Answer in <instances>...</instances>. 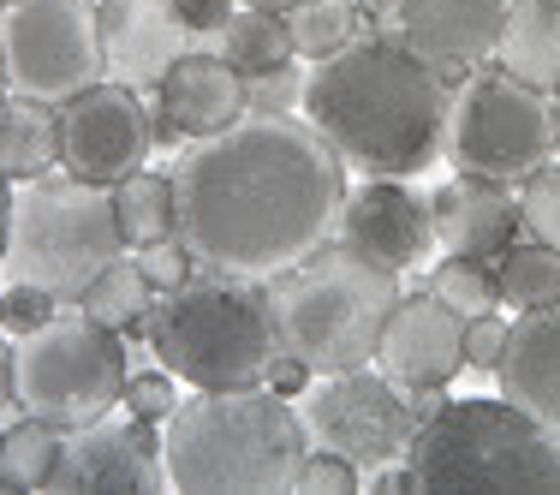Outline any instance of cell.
Here are the masks:
<instances>
[{
	"mask_svg": "<svg viewBox=\"0 0 560 495\" xmlns=\"http://www.w3.org/2000/svg\"><path fill=\"white\" fill-rule=\"evenodd\" d=\"M430 216H435V245H442L447 257H477V263H495L518 239V227H525L518 221L513 185L477 180V173L447 180L442 192L430 197Z\"/></svg>",
	"mask_w": 560,
	"mask_h": 495,
	"instance_id": "18",
	"label": "cell"
},
{
	"mask_svg": "<svg viewBox=\"0 0 560 495\" xmlns=\"http://www.w3.org/2000/svg\"><path fill=\"white\" fill-rule=\"evenodd\" d=\"M12 377H19V412L48 418L60 430L96 424L126 400V346L119 329L72 311L48 316L36 334H19L12 346Z\"/></svg>",
	"mask_w": 560,
	"mask_h": 495,
	"instance_id": "8",
	"label": "cell"
},
{
	"mask_svg": "<svg viewBox=\"0 0 560 495\" xmlns=\"http://www.w3.org/2000/svg\"><path fill=\"white\" fill-rule=\"evenodd\" d=\"M0 406H19V377H12V346L0 341Z\"/></svg>",
	"mask_w": 560,
	"mask_h": 495,
	"instance_id": "40",
	"label": "cell"
},
{
	"mask_svg": "<svg viewBox=\"0 0 560 495\" xmlns=\"http://www.w3.org/2000/svg\"><path fill=\"white\" fill-rule=\"evenodd\" d=\"M304 119L364 180H418L447 156L453 90L394 36H358L304 78Z\"/></svg>",
	"mask_w": 560,
	"mask_h": 495,
	"instance_id": "2",
	"label": "cell"
},
{
	"mask_svg": "<svg viewBox=\"0 0 560 495\" xmlns=\"http://www.w3.org/2000/svg\"><path fill=\"white\" fill-rule=\"evenodd\" d=\"M60 441H66L60 424L24 412V418L7 430V441H0V484L7 490H48L55 460H60Z\"/></svg>",
	"mask_w": 560,
	"mask_h": 495,
	"instance_id": "28",
	"label": "cell"
},
{
	"mask_svg": "<svg viewBox=\"0 0 560 495\" xmlns=\"http://www.w3.org/2000/svg\"><path fill=\"white\" fill-rule=\"evenodd\" d=\"M48 316H60L55 292H43V287H7V329L12 334H36Z\"/></svg>",
	"mask_w": 560,
	"mask_h": 495,
	"instance_id": "36",
	"label": "cell"
},
{
	"mask_svg": "<svg viewBox=\"0 0 560 495\" xmlns=\"http://www.w3.org/2000/svg\"><path fill=\"white\" fill-rule=\"evenodd\" d=\"M215 55L233 66L238 78H262V72H275V66L299 60V55H292L287 12H275V7H245V0H238V12L215 31Z\"/></svg>",
	"mask_w": 560,
	"mask_h": 495,
	"instance_id": "23",
	"label": "cell"
},
{
	"mask_svg": "<svg viewBox=\"0 0 560 495\" xmlns=\"http://www.w3.org/2000/svg\"><path fill=\"white\" fill-rule=\"evenodd\" d=\"M155 102H162V114L185 131V138H215V131H226L233 119L250 114L245 78H238L215 48H209V55L191 48V55L173 60L167 78L155 84Z\"/></svg>",
	"mask_w": 560,
	"mask_h": 495,
	"instance_id": "20",
	"label": "cell"
},
{
	"mask_svg": "<svg viewBox=\"0 0 560 495\" xmlns=\"http://www.w3.org/2000/svg\"><path fill=\"white\" fill-rule=\"evenodd\" d=\"M12 192H19V185H12L7 173H0V257H7V221H12Z\"/></svg>",
	"mask_w": 560,
	"mask_h": 495,
	"instance_id": "41",
	"label": "cell"
},
{
	"mask_svg": "<svg viewBox=\"0 0 560 495\" xmlns=\"http://www.w3.org/2000/svg\"><path fill=\"white\" fill-rule=\"evenodd\" d=\"M423 287H430V299H442L447 311L459 316V323H465V316H483V311H495V304H501L495 269H489V263H477V257H442Z\"/></svg>",
	"mask_w": 560,
	"mask_h": 495,
	"instance_id": "29",
	"label": "cell"
},
{
	"mask_svg": "<svg viewBox=\"0 0 560 495\" xmlns=\"http://www.w3.org/2000/svg\"><path fill=\"white\" fill-rule=\"evenodd\" d=\"M560 126H555V102L542 90L518 84L506 72H483L453 96V138L447 156L459 173L477 180L513 185L525 173H537L555 156Z\"/></svg>",
	"mask_w": 560,
	"mask_h": 495,
	"instance_id": "11",
	"label": "cell"
},
{
	"mask_svg": "<svg viewBox=\"0 0 560 495\" xmlns=\"http://www.w3.org/2000/svg\"><path fill=\"white\" fill-rule=\"evenodd\" d=\"M245 7H275V12H292V7H304V0H245Z\"/></svg>",
	"mask_w": 560,
	"mask_h": 495,
	"instance_id": "42",
	"label": "cell"
},
{
	"mask_svg": "<svg viewBox=\"0 0 560 495\" xmlns=\"http://www.w3.org/2000/svg\"><path fill=\"white\" fill-rule=\"evenodd\" d=\"M418 490L560 495V436L513 400H435L406 448Z\"/></svg>",
	"mask_w": 560,
	"mask_h": 495,
	"instance_id": "5",
	"label": "cell"
},
{
	"mask_svg": "<svg viewBox=\"0 0 560 495\" xmlns=\"http://www.w3.org/2000/svg\"><path fill=\"white\" fill-rule=\"evenodd\" d=\"M114 257H126L114 185H90L78 173H43V180L12 192L7 221V287H43L60 304H78Z\"/></svg>",
	"mask_w": 560,
	"mask_h": 495,
	"instance_id": "7",
	"label": "cell"
},
{
	"mask_svg": "<svg viewBox=\"0 0 560 495\" xmlns=\"http://www.w3.org/2000/svg\"><path fill=\"white\" fill-rule=\"evenodd\" d=\"M495 287L513 311L560 304V251L542 245V239H513L495 257Z\"/></svg>",
	"mask_w": 560,
	"mask_h": 495,
	"instance_id": "25",
	"label": "cell"
},
{
	"mask_svg": "<svg viewBox=\"0 0 560 495\" xmlns=\"http://www.w3.org/2000/svg\"><path fill=\"white\" fill-rule=\"evenodd\" d=\"M495 382L518 412H530L537 424H549L560 436V304L518 311V323L506 329Z\"/></svg>",
	"mask_w": 560,
	"mask_h": 495,
	"instance_id": "19",
	"label": "cell"
},
{
	"mask_svg": "<svg viewBox=\"0 0 560 495\" xmlns=\"http://www.w3.org/2000/svg\"><path fill=\"white\" fill-rule=\"evenodd\" d=\"M555 126H560V90H555Z\"/></svg>",
	"mask_w": 560,
	"mask_h": 495,
	"instance_id": "45",
	"label": "cell"
},
{
	"mask_svg": "<svg viewBox=\"0 0 560 495\" xmlns=\"http://www.w3.org/2000/svg\"><path fill=\"white\" fill-rule=\"evenodd\" d=\"M287 31H292V55L311 60V66L340 55V48L358 43V36H370L358 0H304V7L287 12Z\"/></svg>",
	"mask_w": 560,
	"mask_h": 495,
	"instance_id": "27",
	"label": "cell"
},
{
	"mask_svg": "<svg viewBox=\"0 0 560 495\" xmlns=\"http://www.w3.org/2000/svg\"><path fill=\"white\" fill-rule=\"evenodd\" d=\"M269 287V323H275V346L316 370H358L376 365V341L388 329L399 292V275L370 263L364 251L323 239L311 257H299L292 269H280L262 280Z\"/></svg>",
	"mask_w": 560,
	"mask_h": 495,
	"instance_id": "4",
	"label": "cell"
},
{
	"mask_svg": "<svg viewBox=\"0 0 560 495\" xmlns=\"http://www.w3.org/2000/svg\"><path fill=\"white\" fill-rule=\"evenodd\" d=\"M316 382V370L304 365V358H292V353H269V365H262V388H269V394H280V400H299L304 388Z\"/></svg>",
	"mask_w": 560,
	"mask_h": 495,
	"instance_id": "37",
	"label": "cell"
},
{
	"mask_svg": "<svg viewBox=\"0 0 560 495\" xmlns=\"http://www.w3.org/2000/svg\"><path fill=\"white\" fill-rule=\"evenodd\" d=\"M162 484L167 465L150 418H96L66 430L55 477H48L55 495H162Z\"/></svg>",
	"mask_w": 560,
	"mask_h": 495,
	"instance_id": "13",
	"label": "cell"
},
{
	"mask_svg": "<svg viewBox=\"0 0 560 495\" xmlns=\"http://www.w3.org/2000/svg\"><path fill=\"white\" fill-rule=\"evenodd\" d=\"M119 406L131 412V418H150V424H167L173 412H179V377L162 365V370H138V377H126V400Z\"/></svg>",
	"mask_w": 560,
	"mask_h": 495,
	"instance_id": "32",
	"label": "cell"
},
{
	"mask_svg": "<svg viewBox=\"0 0 560 495\" xmlns=\"http://www.w3.org/2000/svg\"><path fill=\"white\" fill-rule=\"evenodd\" d=\"M465 365V323L430 292H411L394 304L388 329L376 341V370H388L399 388L423 394V388H447Z\"/></svg>",
	"mask_w": 560,
	"mask_h": 495,
	"instance_id": "15",
	"label": "cell"
},
{
	"mask_svg": "<svg viewBox=\"0 0 560 495\" xmlns=\"http://www.w3.org/2000/svg\"><path fill=\"white\" fill-rule=\"evenodd\" d=\"M12 96V84H7V60H0V102H7Z\"/></svg>",
	"mask_w": 560,
	"mask_h": 495,
	"instance_id": "43",
	"label": "cell"
},
{
	"mask_svg": "<svg viewBox=\"0 0 560 495\" xmlns=\"http://www.w3.org/2000/svg\"><path fill=\"white\" fill-rule=\"evenodd\" d=\"M173 12H179V24L191 36H215L221 24L238 12V0H173Z\"/></svg>",
	"mask_w": 560,
	"mask_h": 495,
	"instance_id": "38",
	"label": "cell"
},
{
	"mask_svg": "<svg viewBox=\"0 0 560 495\" xmlns=\"http://www.w3.org/2000/svg\"><path fill=\"white\" fill-rule=\"evenodd\" d=\"M506 0H406L399 7V43L430 60L442 78L495 60Z\"/></svg>",
	"mask_w": 560,
	"mask_h": 495,
	"instance_id": "17",
	"label": "cell"
},
{
	"mask_svg": "<svg viewBox=\"0 0 560 495\" xmlns=\"http://www.w3.org/2000/svg\"><path fill=\"white\" fill-rule=\"evenodd\" d=\"M399 7H406V0H358L370 36H394V43H399Z\"/></svg>",
	"mask_w": 560,
	"mask_h": 495,
	"instance_id": "39",
	"label": "cell"
},
{
	"mask_svg": "<svg viewBox=\"0 0 560 495\" xmlns=\"http://www.w3.org/2000/svg\"><path fill=\"white\" fill-rule=\"evenodd\" d=\"M335 239L352 245V251H364V257L382 263V269L406 275L435 251L430 197H418L406 180H364L358 192H346Z\"/></svg>",
	"mask_w": 560,
	"mask_h": 495,
	"instance_id": "14",
	"label": "cell"
},
{
	"mask_svg": "<svg viewBox=\"0 0 560 495\" xmlns=\"http://www.w3.org/2000/svg\"><path fill=\"white\" fill-rule=\"evenodd\" d=\"M304 66L299 60H287V66H275V72H262V78H245V102H250V114H299L304 108Z\"/></svg>",
	"mask_w": 560,
	"mask_h": 495,
	"instance_id": "31",
	"label": "cell"
},
{
	"mask_svg": "<svg viewBox=\"0 0 560 495\" xmlns=\"http://www.w3.org/2000/svg\"><path fill=\"white\" fill-rule=\"evenodd\" d=\"M518 221L530 239L560 251V162H542L537 173H525V192H518Z\"/></svg>",
	"mask_w": 560,
	"mask_h": 495,
	"instance_id": "30",
	"label": "cell"
},
{
	"mask_svg": "<svg viewBox=\"0 0 560 495\" xmlns=\"http://www.w3.org/2000/svg\"><path fill=\"white\" fill-rule=\"evenodd\" d=\"M114 209H119V233H126L131 251L179 233V192H173V173L138 168L131 180L114 185Z\"/></svg>",
	"mask_w": 560,
	"mask_h": 495,
	"instance_id": "24",
	"label": "cell"
},
{
	"mask_svg": "<svg viewBox=\"0 0 560 495\" xmlns=\"http://www.w3.org/2000/svg\"><path fill=\"white\" fill-rule=\"evenodd\" d=\"M0 323H7V292H0Z\"/></svg>",
	"mask_w": 560,
	"mask_h": 495,
	"instance_id": "44",
	"label": "cell"
},
{
	"mask_svg": "<svg viewBox=\"0 0 560 495\" xmlns=\"http://www.w3.org/2000/svg\"><path fill=\"white\" fill-rule=\"evenodd\" d=\"M358 484H364V472H358L346 453H328V448H311L299 465V495H358Z\"/></svg>",
	"mask_w": 560,
	"mask_h": 495,
	"instance_id": "34",
	"label": "cell"
},
{
	"mask_svg": "<svg viewBox=\"0 0 560 495\" xmlns=\"http://www.w3.org/2000/svg\"><path fill=\"white\" fill-rule=\"evenodd\" d=\"M549 7H560V0H549Z\"/></svg>",
	"mask_w": 560,
	"mask_h": 495,
	"instance_id": "47",
	"label": "cell"
},
{
	"mask_svg": "<svg viewBox=\"0 0 560 495\" xmlns=\"http://www.w3.org/2000/svg\"><path fill=\"white\" fill-rule=\"evenodd\" d=\"M102 19V66L114 84L155 90L167 66L191 55V31L179 24L173 0H96Z\"/></svg>",
	"mask_w": 560,
	"mask_h": 495,
	"instance_id": "16",
	"label": "cell"
},
{
	"mask_svg": "<svg viewBox=\"0 0 560 495\" xmlns=\"http://www.w3.org/2000/svg\"><path fill=\"white\" fill-rule=\"evenodd\" d=\"M495 66L506 78H518V84L555 96L560 90V7H549V0H506Z\"/></svg>",
	"mask_w": 560,
	"mask_h": 495,
	"instance_id": "21",
	"label": "cell"
},
{
	"mask_svg": "<svg viewBox=\"0 0 560 495\" xmlns=\"http://www.w3.org/2000/svg\"><path fill=\"white\" fill-rule=\"evenodd\" d=\"M155 150V114L143 108V90L131 84H102L78 90L60 102V168L90 185H119L131 180Z\"/></svg>",
	"mask_w": 560,
	"mask_h": 495,
	"instance_id": "12",
	"label": "cell"
},
{
	"mask_svg": "<svg viewBox=\"0 0 560 495\" xmlns=\"http://www.w3.org/2000/svg\"><path fill=\"white\" fill-rule=\"evenodd\" d=\"M138 269H143V280H150L155 292H173V287H185V280L203 269V263H197L191 245L173 233V239H155V245H138Z\"/></svg>",
	"mask_w": 560,
	"mask_h": 495,
	"instance_id": "33",
	"label": "cell"
},
{
	"mask_svg": "<svg viewBox=\"0 0 560 495\" xmlns=\"http://www.w3.org/2000/svg\"><path fill=\"white\" fill-rule=\"evenodd\" d=\"M60 168V108L36 96L0 102V173L12 185H31Z\"/></svg>",
	"mask_w": 560,
	"mask_h": 495,
	"instance_id": "22",
	"label": "cell"
},
{
	"mask_svg": "<svg viewBox=\"0 0 560 495\" xmlns=\"http://www.w3.org/2000/svg\"><path fill=\"white\" fill-rule=\"evenodd\" d=\"M179 239L215 275L269 280L335 239L346 162L304 114H245L173 168Z\"/></svg>",
	"mask_w": 560,
	"mask_h": 495,
	"instance_id": "1",
	"label": "cell"
},
{
	"mask_svg": "<svg viewBox=\"0 0 560 495\" xmlns=\"http://www.w3.org/2000/svg\"><path fill=\"white\" fill-rule=\"evenodd\" d=\"M150 304H155V287L143 280L138 257H114L108 269L78 292V311L108 323V329H143L150 323Z\"/></svg>",
	"mask_w": 560,
	"mask_h": 495,
	"instance_id": "26",
	"label": "cell"
},
{
	"mask_svg": "<svg viewBox=\"0 0 560 495\" xmlns=\"http://www.w3.org/2000/svg\"><path fill=\"white\" fill-rule=\"evenodd\" d=\"M506 329H513V323H501L495 311L465 316V365H471V370H495L501 353H506Z\"/></svg>",
	"mask_w": 560,
	"mask_h": 495,
	"instance_id": "35",
	"label": "cell"
},
{
	"mask_svg": "<svg viewBox=\"0 0 560 495\" xmlns=\"http://www.w3.org/2000/svg\"><path fill=\"white\" fill-rule=\"evenodd\" d=\"M0 441H7V430H0Z\"/></svg>",
	"mask_w": 560,
	"mask_h": 495,
	"instance_id": "46",
	"label": "cell"
},
{
	"mask_svg": "<svg viewBox=\"0 0 560 495\" xmlns=\"http://www.w3.org/2000/svg\"><path fill=\"white\" fill-rule=\"evenodd\" d=\"M0 60L12 96L72 102L102 84V19L96 0H0Z\"/></svg>",
	"mask_w": 560,
	"mask_h": 495,
	"instance_id": "10",
	"label": "cell"
},
{
	"mask_svg": "<svg viewBox=\"0 0 560 495\" xmlns=\"http://www.w3.org/2000/svg\"><path fill=\"white\" fill-rule=\"evenodd\" d=\"M442 388H399L388 370H335V377H316L311 388L299 394V418H304V436L311 448H328V453H346L358 472H376L388 460H406L418 424L435 412Z\"/></svg>",
	"mask_w": 560,
	"mask_h": 495,
	"instance_id": "9",
	"label": "cell"
},
{
	"mask_svg": "<svg viewBox=\"0 0 560 495\" xmlns=\"http://www.w3.org/2000/svg\"><path fill=\"white\" fill-rule=\"evenodd\" d=\"M304 453V418L262 382L197 388L162 424V465L179 495H287Z\"/></svg>",
	"mask_w": 560,
	"mask_h": 495,
	"instance_id": "3",
	"label": "cell"
},
{
	"mask_svg": "<svg viewBox=\"0 0 560 495\" xmlns=\"http://www.w3.org/2000/svg\"><path fill=\"white\" fill-rule=\"evenodd\" d=\"M150 353L191 388H257L275 353L269 287L245 275H191L185 287L155 292Z\"/></svg>",
	"mask_w": 560,
	"mask_h": 495,
	"instance_id": "6",
	"label": "cell"
}]
</instances>
